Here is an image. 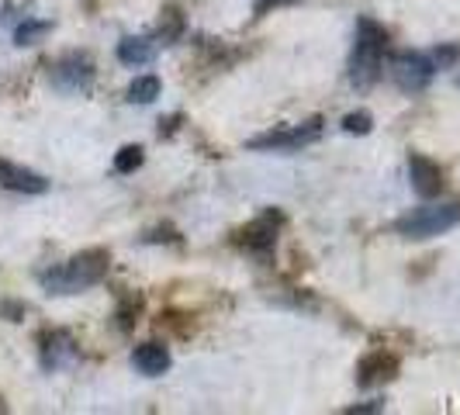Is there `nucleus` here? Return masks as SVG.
Masks as SVG:
<instances>
[{
	"label": "nucleus",
	"mask_w": 460,
	"mask_h": 415,
	"mask_svg": "<svg viewBox=\"0 0 460 415\" xmlns=\"http://www.w3.org/2000/svg\"><path fill=\"white\" fill-rule=\"evenodd\" d=\"M370 128H374V118H370V111H349V115L343 118L346 136H370Z\"/></svg>",
	"instance_id": "18"
},
{
	"label": "nucleus",
	"mask_w": 460,
	"mask_h": 415,
	"mask_svg": "<svg viewBox=\"0 0 460 415\" xmlns=\"http://www.w3.org/2000/svg\"><path fill=\"white\" fill-rule=\"evenodd\" d=\"M374 412H385V402H364V405H349L346 415H374Z\"/></svg>",
	"instance_id": "24"
},
{
	"label": "nucleus",
	"mask_w": 460,
	"mask_h": 415,
	"mask_svg": "<svg viewBox=\"0 0 460 415\" xmlns=\"http://www.w3.org/2000/svg\"><path fill=\"white\" fill-rule=\"evenodd\" d=\"M132 364H136L138 374H146V377H160L170 370V349L163 343H142L136 346V353H132Z\"/></svg>",
	"instance_id": "13"
},
{
	"label": "nucleus",
	"mask_w": 460,
	"mask_h": 415,
	"mask_svg": "<svg viewBox=\"0 0 460 415\" xmlns=\"http://www.w3.org/2000/svg\"><path fill=\"white\" fill-rule=\"evenodd\" d=\"M24 312H28V308L18 305V301H4V305H0V315H7V322H22Z\"/></svg>",
	"instance_id": "23"
},
{
	"label": "nucleus",
	"mask_w": 460,
	"mask_h": 415,
	"mask_svg": "<svg viewBox=\"0 0 460 415\" xmlns=\"http://www.w3.org/2000/svg\"><path fill=\"white\" fill-rule=\"evenodd\" d=\"M39 360L46 370H59L69 367L76 360V343L66 329H49L39 336Z\"/></svg>",
	"instance_id": "8"
},
{
	"label": "nucleus",
	"mask_w": 460,
	"mask_h": 415,
	"mask_svg": "<svg viewBox=\"0 0 460 415\" xmlns=\"http://www.w3.org/2000/svg\"><path fill=\"white\" fill-rule=\"evenodd\" d=\"M280 225H284V215H280V211H263L260 218H253L246 229L239 232V246H243L246 253L260 256V260H270Z\"/></svg>",
	"instance_id": "7"
},
{
	"label": "nucleus",
	"mask_w": 460,
	"mask_h": 415,
	"mask_svg": "<svg viewBox=\"0 0 460 415\" xmlns=\"http://www.w3.org/2000/svg\"><path fill=\"white\" fill-rule=\"evenodd\" d=\"M138 312H142V301L138 298H125L118 305V325L128 332V329H136L138 322Z\"/></svg>",
	"instance_id": "20"
},
{
	"label": "nucleus",
	"mask_w": 460,
	"mask_h": 415,
	"mask_svg": "<svg viewBox=\"0 0 460 415\" xmlns=\"http://www.w3.org/2000/svg\"><path fill=\"white\" fill-rule=\"evenodd\" d=\"M429 59H433V66L437 69H450L460 63V46H454V42H443V46H437L433 52H429Z\"/></svg>",
	"instance_id": "19"
},
{
	"label": "nucleus",
	"mask_w": 460,
	"mask_h": 415,
	"mask_svg": "<svg viewBox=\"0 0 460 415\" xmlns=\"http://www.w3.org/2000/svg\"><path fill=\"white\" fill-rule=\"evenodd\" d=\"M409 181H412L415 194H419L422 201H429V198H437L439 190H443V170H439L429 156L412 153V156H409Z\"/></svg>",
	"instance_id": "9"
},
{
	"label": "nucleus",
	"mask_w": 460,
	"mask_h": 415,
	"mask_svg": "<svg viewBox=\"0 0 460 415\" xmlns=\"http://www.w3.org/2000/svg\"><path fill=\"white\" fill-rule=\"evenodd\" d=\"M146 243H181V235H177V229L173 225H160V229H149L146 235H142Z\"/></svg>",
	"instance_id": "21"
},
{
	"label": "nucleus",
	"mask_w": 460,
	"mask_h": 415,
	"mask_svg": "<svg viewBox=\"0 0 460 415\" xmlns=\"http://www.w3.org/2000/svg\"><path fill=\"white\" fill-rule=\"evenodd\" d=\"M0 412H7V405H4V398H0Z\"/></svg>",
	"instance_id": "25"
},
{
	"label": "nucleus",
	"mask_w": 460,
	"mask_h": 415,
	"mask_svg": "<svg viewBox=\"0 0 460 415\" xmlns=\"http://www.w3.org/2000/svg\"><path fill=\"white\" fill-rule=\"evenodd\" d=\"M398 374V357L385 353V349H374L367 353L360 364H357V384L360 388H374V384H385Z\"/></svg>",
	"instance_id": "10"
},
{
	"label": "nucleus",
	"mask_w": 460,
	"mask_h": 415,
	"mask_svg": "<svg viewBox=\"0 0 460 415\" xmlns=\"http://www.w3.org/2000/svg\"><path fill=\"white\" fill-rule=\"evenodd\" d=\"M160 91H163L160 76H136L128 84V101L132 104H153L160 97Z\"/></svg>",
	"instance_id": "16"
},
{
	"label": "nucleus",
	"mask_w": 460,
	"mask_h": 415,
	"mask_svg": "<svg viewBox=\"0 0 460 415\" xmlns=\"http://www.w3.org/2000/svg\"><path fill=\"white\" fill-rule=\"evenodd\" d=\"M323 138V118H312V121H301L291 128H274V132H263L246 142V149H260V153H295L305 149L312 142Z\"/></svg>",
	"instance_id": "4"
},
{
	"label": "nucleus",
	"mask_w": 460,
	"mask_h": 415,
	"mask_svg": "<svg viewBox=\"0 0 460 415\" xmlns=\"http://www.w3.org/2000/svg\"><path fill=\"white\" fill-rule=\"evenodd\" d=\"M392 73L394 87L405 93H422L429 84H433V76H437V66H433V59L429 56H422V52H398L392 56Z\"/></svg>",
	"instance_id": "5"
},
{
	"label": "nucleus",
	"mask_w": 460,
	"mask_h": 415,
	"mask_svg": "<svg viewBox=\"0 0 460 415\" xmlns=\"http://www.w3.org/2000/svg\"><path fill=\"white\" fill-rule=\"evenodd\" d=\"M385 49H388V31L374 18H360L353 52H349V84L357 91H370L377 84L381 66H385Z\"/></svg>",
	"instance_id": "2"
},
{
	"label": "nucleus",
	"mask_w": 460,
	"mask_h": 415,
	"mask_svg": "<svg viewBox=\"0 0 460 415\" xmlns=\"http://www.w3.org/2000/svg\"><path fill=\"white\" fill-rule=\"evenodd\" d=\"M156 52H160V39H153V35H128L118 42V59L132 69L149 66L156 59Z\"/></svg>",
	"instance_id": "12"
},
{
	"label": "nucleus",
	"mask_w": 460,
	"mask_h": 415,
	"mask_svg": "<svg viewBox=\"0 0 460 415\" xmlns=\"http://www.w3.org/2000/svg\"><path fill=\"white\" fill-rule=\"evenodd\" d=\"M0 187H7V190H14V194H46L49 181L42 173L28 170V166L0 160Z\"/></svg>",
	"instance_id": "11"
},
{
	"label": "nucleus",
	"mask_w": 460,
	"mask_h": 415,
	"mask_svg": "<svg viewBox=\"0 0 460 415\" xmlns=\"http://www.w3.org/2000/svg\"><path fill=\"white\" fill-rule=\"evenodd\" d=\"M52 35V22H35V18H24L18 28H14V46H39L42 39Z\"/></svg>",
	"instance_id": "14"
},
{
	"label": "nucleus",
	"mask_w": 460,
	"mask_h": 415,
	"mask_svg": "<svg viewBox=\"0 0 460 415\" xmlns=\"http://www.w3.org/2000/svg\"><path fill=\"white\" fill-rule=\"evenodd\" d=\"M49 80L59 93H87L93 87V63L80 52H66L63 59H56Z\"/></svg>",
	"instance_id": "6"
},
{
	"label": "nucleus",
	"mask_w": 460,
	"mask_h": 415,
	"mask_svg": "<svg viewBox=\"0 0 460 415\" xmlns=\"http://www.w3.org/2000/svg\"><path fill=\"white\" fill-rule=\"evenodd\" d=\"M454 225H460V205H426L402 215L394 222V232L402 239H433V235L450 232Z\"/></svg>",
	"instance_id": "3"
},
{
	"label": "nucleus",
	"mask_w": 460,
	"mask_h": 415,
	"mask_svg": "<svg viewBox=\"0 0 460 415\" xmlns=\"http://www.w3.org/2000/svg\"><path fill=\"white\" fill-rule=\"evenodd\" d=\"M146 160V153H142V146H121L115 156V170L118 173H136L138 166Z\"/></svg>",
	"instance_id": "17"
},
{
	"label": "nucleus",
	"mask_w": 460,
	"mask_h": 415,
	"mask_svg": "<svg viewBox=\"0 0 460 415\" xmlns=\"http://www.w3.org/2000/svg\"><path fill=\"white\" fill-rule=\"evenodd\" d=\"M184 35V14L177 11V7H166L160 18V28H156V39H160V46H170V42H177Z\"/></svg>",
	"instance_id": "15"
},
{
	"label": "nucleus",
	"mask_w": 460,
	"mask_h": 415,
	"mask_svg": "<svg viewBox=\"0 0 460 415\" xmlns=\"http://www.w3.org/2000/svg\"><path fill=\"white\" fill-rule=\"evenodd\" d=\"M291 4H298V0H256L253 14L256 18H267L270 11H277V7H291Z\"/></svg>",
	"instance_id": "22"
},
{
	"label": "nucleus",
	"mask_w": 460,
	"mask_h": 415,
	"mask_svg": "<svg viewBox=\"0 0 460 415\" xmlns=\"http://www.w3.org/2000/svg\"><path fill=\"white\" fill-rule=\"evenodd\" d=\"M108 267H111V253L101 250V246H91L84 253H76L73 260H66L63 267L56 270H46L39 277V284L46 287L49 295H80L93 284H101L108 277Z\"/></svg>",
	"instance_id": "1"
}]
</instances>
